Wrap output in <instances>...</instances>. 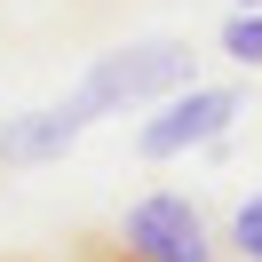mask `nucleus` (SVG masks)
Returning <instances> with one entry per match:
<instances>
[{
    "instance_id": "obj_1",
    "label": "nucleus",
    "mask_w": 262,
    "mask_h": 262,
    "mask_svg": "<svg viewBox=\"0 0 262 262\" xmlns=\"http://www.w3.org/2000/svg\"><path fill=\"white\" fill-rule=\"evenodd\" d=\"M175 88H191V48H183V40H143V48L96 56V72L80 80V103L103 119V112H127V103L175 96Z\"/></svg>"
},
{
    "instance_id": "obj_2",
    "label": "nucleus",
    "mask_w": 262,
    "mask_h": 262,
    "mask_svg": "<svg viewBox=\"0 0 262 262\" xmlns=\"http://www.w3.org/2000/svg\"><path fill=\"white\" fill-rule=\"evenodd\" d=\"M119 246H127L135 262H214L207 214H199L183 191H151V199H135L127 223H119Z\"/></svg>"
},
{
    "instance_id": "obj_3",
    "label": "nucleus",
    "mask_w": 262,
    "mask_h": 262,
    "mask_svg": "<svg viewBox=\"0 0 262 262\" xmlns=\"http://www.w3.org/2000/svg\"><path fill=\"white\" fill-rule=\"evenodd\" d=\"M230 119H238V96H230V88H175V96L159 103V119H143L135 151H143V159H183V151L214 143Z\"/></svg>"
},
{
    "instance_id": "obj_4",
    "label": "nucleus",
    "mask_w": 262,
    "mask_h": 262,
    "mask_svg": "<svg viewBox=\"0 0 262 262\" xmlns=\"http://www.w3.org/2000/svg\"><path fill=\"white\" fill-rule=\"evenodd\" d=\"M88 103L80 96H64V103H48V112H24L16 127H0V159L8 167H40V159H64L72 143L88 135Z\"/></svg>"
},
{
    "instance_id": "obj_5",
    "label": "nucleus",
    "mask_w": 262,
    "mask_h": 262,
    "mask_svg": "<svg viewBox=\"0 0 262 262\" xmlns=\"http://www.w3.org/2000/svg\"><path fill=\"white\" fill-rule=\"evenodd\" d=\"M223 56L230 64H262V8H238L223 24Z\"/></svg>"
},
{
    "instance_id": "obj_6",
    "label": "nucleus",
    "mask_w": 262,
    "mask_h": 262,
    "mask_svg": "<svg viewBox=\"0 0 262 262\" xmlns=\"http://www.w3.org/2000/svg\"><path fill=\"white\" fill-rule=\"evenodd\" d=\"M230 246H238L246 262H262V199H246V207L230 214Z\"/></svg>"
},
{
    "instance_id": "obj_7",
    "label": "nucleus",
    "mask_w": 262,
    "mask_h": 262,
    "mask_svg": "<svg viewBox=\"0 0 262 262\" xmlns=\"http://www.w3.org/2000/svg\"><path fill=\"white\" fill-rule=\"evenodd\" d=\"M238 8H262V0H238Z\"/></svg>"
}]
</instances>
